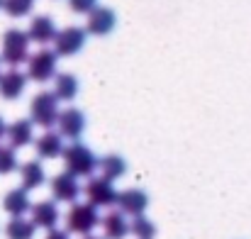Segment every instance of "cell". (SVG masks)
Returning <instances> with one entry per match:
<instances>
[{
  "label": "cell",
  "instance_id": "cell-7",
  "mask_svg": "<svg viewBox=\"0 0 251 239\" xmlns=\"http://www.w3.org/2000/svg\"><path fill=\"white\" fill-rule=\"evenodd\" d=\"M83 44H85V29L71 25V27L56 32V37H54V54L56 56H74V54H78L83 49Z\"/></svg>",
  "mask_w": 251,
  "mask_h": 239
},
{
  "label": "cell",
  "instance_id": "cell-4",
  "mask_svg": "<svg viewBox=\"0 0 251 239\" xmlns=\"http://www.w3.org/2000/svg\"><path fill=\"white\" fill-rule=\"evenodd\" d=\"M0 59L10 66H20L22 61L29 59V37L22 29H7L2 34V49H0Z\"/></svg>",
  "mask_w": 251,
  "mask_h": 239
},
{
  "label": "cell",
  "instance_id": "cell-12",
  "mask_svg": "<svg viewBox=\"0 0 251 239\" xmlns=\"http://www.w3.org/2000/svg\"><path fill=\"white\" fill-rule=\"evenodd\" d=\"M29 212H32V225L42 227V230H54L61 217L56 200H39L29 208Z\"/></svg>",
  "mask_w": 251,
  "mask_h": 239
},
{
  "label": "cell",
  "instance_id": "cell-15",
  "mask_svg": "<svg viewBox=\"0 0 251 239\" xmlns=\"http://www.w3.org/2000/svg\"><path fill=\"white\" fill-rule=\"evenodd\" d=\"M27 88V76L17 69H10L5 74H0V98L5 100H17Z\"/></svg>",
  "mask_w": 251,
  "mask_h": 239
},
{
  "label": "cell",
  "instance_id": "cell-21",
  "mask_svg": "<svg viewBox=\"0 0 251 239\" xmlns=\"http://www.w3.org/2000/svg\"><path fill=\"white\" fill-rule=\"evenodd\" d=\"M98 168H100V178H105V181H110V183H115L117 178H122L125 173H127V163L122 157H117V154H110V157H105V159L98 161Z\"/></svg>",
  "mask_w": 251,
  "mask_h": 239
},
{
  "label": "cell",
  "instance_id": "cell-25",
  "mask_svg": "<svg viewBox=\"0 0 251 239\" xmlns=\"http://www.w3.org/2000/svg\"><path fill=\"white\" fill-rule=\"evenodd\" d=\"M17 168H20V161L15 157V149L0 144V176H7V173H12Z\"/></svg>",
  "mask_w": 251,
  "mask_h": 239
},
{
  "label": "cell",
  "instance_id": "cell-19",
  "mask_svg": "<svg viewBox=\"0 0 251 239\" xmlns=\"http://www.w3.org/2000/svg\"><path fill=\"white\" fill-rule=\"evenodd\" d=\"M100 225H102L105 239H125L129 235V222L120 210H110L105 217H100Z\"/></svg>",
  "mask_w": 251,
  "mask_h": 239
},
{
  "label": "cell",
  "instance_id": "cell-2",
  "mask_svg": "<svg viewBox=\"0 0 251 239\" xmlns=\"http://www.w3.org/2000/svg\"><path fill=\"white\" fill-rule=\"evenodd\" d=\"M59 100L51 90H42L32 98L29 103V122L37 125V127H44V130H51L56 125V117H59Z\"/></svg>",
  "mask_w": 251,
  "mask_h": 239
},
{
  "label": "cell",
  "instance_id": "cell-26",
  "mask_svg": "<svg viewBox=\"0 0 251 239\" xmlns=\"http://www.w3.org/2000/svg\"><path fill=\"white\" fill-rule=\"evenodd\" d=\"M95 5H98V0H69V7L78 15H88Z\"/></svg>",
  "mask_w": 251,
  "mask_h": 239
},
{
  "label": "cell",
  "instance_id": "cell-22",
  "mask_svg": "<svg viewBox=\"0 0 251 239\" xmlns=\"http://www.w3.org/2000/svg\"><path fill=\"white\" fill-rule=\"evenodd\" d=\"M37 227L32 225V220L27 217H12L7 225H5V235L7 239H34Z\"/></svg>",
  "mask_w": 251,
  "mask_h": 239
},
{
  "label": "cell",
  "instance_id": "cell-3",
  "mask_svg": "<svg viewBox=\"0 0 251 239\" xmlns=\"http://www.w3.org/2000/svg\"><path fill=\"white\" fill-rule=\"evenodd\" d=\"M98 225H100V215H98V208L90 203H74L71 210L66 212V230L71 235L88 237Z\"/></svg>",
  "mask_w": 251,
  "mask_h": 239
},
{
  "label": "cell",
  "instance_id": "cell-29",
  "mask_svg": "<svg viewBox=\"0 0 251 239\" xmlns=\"http://www.w3.org/2000/svg\"><path fill=\"white\" fill-rule=\"evenodd\" d=\"M83 239H102V237H93V235H88V237H83Z\"/></svg>",
  "mask_w": 251,
  "mask_h": 239
},
{
  "label": "cell",
  "instance_id": "cell-27",
  "mask_svg": "<svg viewBox=\"0 0 251 239\" xmlns=\"http://www.w3.org/2000/svg\"><path fill=\"white\" fill-rule=\"evenodd\" d=\"M44 239H69V235H66L64 230H56V227H54V230H47V237Z\"/></svg>",
  "mask_w": 251,
  "mask_h": 239
},
{
  "label": "cell",
  "instance_id": "cell-14",
  "mask_svg": "<svg viewBox=\"0 0 251 239\" xmlns=\"http://www.w3.org/2000/svg\"><path fill=\"white\" fill-rule=\"evenodd\" d=\"M32 137H34V125L29 120H15L5 130V139L10 142L7 144L10 149H22V147L32 144Z\"/></svg>",
  "mask_w": 251,
  "mask_h": 239
},
{
  "label": "cell",
  "instance_id": "cell-23",
  "mask_svg": "<svg viewBox=\"0 0 251 239\" xmlns=\"http://www.w3.org/2000/svg\"><path fill=\"white\" fill-rule=\"evenodd\" d=\"M129 232L134 235L137 239H154L156 237V225L149 220V217H134L132 222H129Z\"/></svg>",
  "mask_w": 251,
  "mask_h": 239
},
{
  "label": "cell",
  "instance_id": "cell-8",
  "mask_svg": "<svg viewBox=\"0 0 251 239\" xmlns=\"http://www.w3.org/2000/svg\"><path fill=\"white\" fill-rule=\"evenodd\" d=\"M83 190L88 195V203L95 208H112L117 203V188L105 178H90Z\"/></svg>",
  "mask_w": 251,
  "mask_h": 239
},
{
  "label": "cell",
  "instance_id": "cell-16",
  "mask_svg": "<svg viewBox=\"0 0 251 239\" xmlns=\"http://www.w3.org/2000/svg\"><path fill=\"white\" fill-rule=\"evenodd\" d=\"M34 152L39 159H59L64 152V139L59 132H44L34 139Z\"/></svg>",
  "mask_w": 251,
  "mask_h": 239
},
{
  "label": "cell",
  "instance_id": "cell-9",
  "mask_svg": "<svg viewBox=\"0 0 251 239\" xmlns=\"http://www.w3.org/2000/svg\"><path fill=\"white\" fill-rule=\"evenodd\" d=\"M56 125H59V134H61V139L78 142L81 134H83V130H85V115L78 110V107H66V110L59 112Z\"/></svg>",
  "mask_w": 251,
  "mask_h": 239
},
{
  "label": "cell",
  "instance_id": "cell-24",
  "mask_svg": "<svg viewBox=\"0 0 251 239\" xmlns=\"http://www.w3.org/2000/svg\"><path fill=\"white\" fill-rule=\"evenodd\" d=\"M10 17H25V15H29L32 12V7H34V0H2V5H0Z\"/></svg>",
  "mask_w": 251,
  "mask_h": 239
},
{
  "label": "cell",
  "instance_id": "cell-17",
  "mask_svg": "<svg viewBox=\"0 0 251 239\" xmlns=\"http://www.w3.org/2000/svg\"><path fill=\"white\" fill-rule=\"evenodd\" d=\"M20 178H22V188L29 193V190H37V188L44 186L47 171H44V166H42L39 159H29L20 166Z\"/></svg>",
  "mask_w": 251,
  "mask_h": 239
},
{
  "label": "cell",
  "instance_id": "cell-13",
  "mask_svg": "<svg viewBox=\"0 0 251 239\" xmlns=\"http://www.w3.org/2000/svg\"><path fill=\"white\" fill-rule=\"evenodd\" d=\"M27 37H29V42H37V44H49V42H54V37H56V25H54V20H51L49 15H37V17H32L29 29H27Z\"/></svg>",
  "mask_w": 251,
  "mask_h": 239
},
{
  "label": "cell",
  "instance_id": "cell-1",
  "mask_svg": "<svg viewBox=\"0 0 251 239\" xmlns=\"http://www.w3.org/2000/svg\"><path fill=\"white\" fill-rule=\"evenodd\" d=\"M61 159L66 163V173H71L74 178H90L98 168V157L81 142H71V147H64Z\"/></svg>",
  "mask_w": 251,
  "mask_h": 239
},
{
  "label": "cell",
  "instance_id": "cell-28",
  "mask_svg": "<svg viewBox=\"0 0 251 239\" xmlns=\"http://www.w3.org/2000/svg\"><path fill=\"white\" fill-rule=\"evenodd\" d=\"M5 130H7V125H5V120L0 117V139H5Z\"/></svg>",
  "mask_w": 251,
  "mask_h": 239
},
{
  "label": "cell",
  "instance_id": "cell-6",
  "mask_svg": "<svg viewBox=\"0 0 251 239\" xmlns=\"http://www.w3.org/2000/svg\"><path fill=\"white\" fill-rule=\"evenodd\" d=\"M120 205V212L127 217H142L149 208V195L142 190V188H127V190H117V203Z\"/></svg>",
  "mask_w": 251,
  "mask_h": 239
},
{
  "label": "cell",
  "instance_id": "cell-20",
  "mask_svg": "<svg viewBox=\"0 0 251 239\" xmlns=\"http://www.w3.org/2000/svg\"><path fill=\"white\" fill-rule=\"evenodd\" d=\"M56 100H74L78 95V79L74 74H56L54 76V90Z\"/></svg>",
  "mask_w": 251,
  "mask_h": 239
},
{
  "label": "cell",
  "instance_id": "cell-5",
  "mask_svg": "<svg viewBox=\"0 0 251 239\" xmlns=\"http://www.w3.org/2000/svg\"><path fill=\"white\" fill-rule=\"evenodd\" d=\"M56 54L51 49H39L37 54H32L27 59V79L34 83H47L56 76Z\"/></svg>",
  "mask_w": 251,
  "mask_h": 239
},
{
  "label": "cell",
  "instance_id": "cell-18",
  "mask_svg": "<svg viewBox=\"0 0 251 239\" xmlns=\"http://www.w3.org/2000/svg\"><path fill=\"white\" fill-rule=\"evenodd\" d=\"M2 208H5V212H7L10 217H22V215L29 212L32 200H29V195H27L25 188H12V190L5 193V198H2Z\"/></svg>",
  "mask_w": 251,
  "mask_h": 239
},
{
  "label": "cell",
  "instance_id": "cell-30",
  "mask_svg": "<svg viewBox=\"0 0 251 239\" xmlns=\"http://www.w3.org/2000/svg\"><path fill=\"white\" fill-rule=\"evenodd\" d=\"M0 5H2V0H0Z\"/></svg>",
  "mask_w": 251,
  "mask_h": 239
},
{
  "label": "cell",
  "instance_id": "cell-10",
  "mask_svg": "<svg viewBox=\"0 0 251 239\" xmlns=\"http://www.w3.org/2000/svg\"><path fill=\"white\" fill-rule=\"evenodd\" d=\"M117 25V15L115 10L110 7H102V5H95L90 12H88V22H85V32L95 34V37H102V34H110Z\"/></svg>",
  "mask_w": 251,
  "mask_h": 239
},
{
  "label": "cell",
  "instance_id": "cell-11",
  "mask_svg": "<svg viewBox=\"0 0 251 239\" xmlns=\"http://www.w3.org/2000/svg\"><path fill=\"white\" fill-rule=\"evenodd\" d=\"M81 183H78V178H74L71 173H56L54 178H51V195H54V200L56 203H76L78 200V195H81Z\"/></svg>",
  "mask_w": 251,
  "mask_h": 239
}]
</instances>
